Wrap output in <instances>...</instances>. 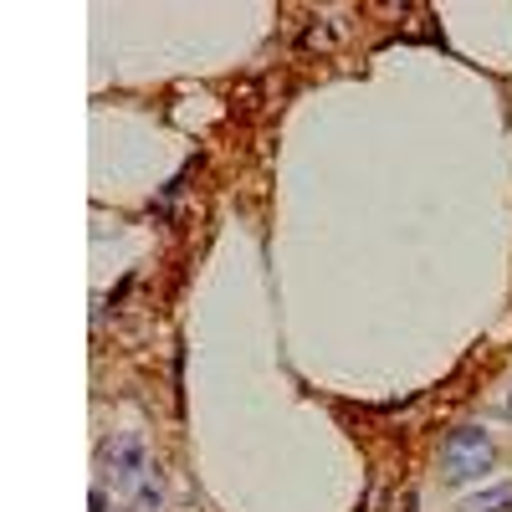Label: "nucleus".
I'll list each match as a JSON object with an SVG mask.
<instances>
[{
  "label": "nucleus",
  "mask_w": 512,
  "mask_h": 512,
  "mask_svg": "<svg viewBox=\"0 0 512 512\" xmlns=\"http://www.w3.org/2000/svg\"><path fill=\"white\" fill-rule=\"evenodd\" d=\"M108 477H113V492H123V497H134L139 492V482L154 472L149 466V456H144V441L139 436H118L108 451Z\"/></svg>",
  "instance_id": "nucleus-2"
},
{
  "label": "nucleus",
  "mask_w": 512,
  "mask_h": 512,
  "mask_svg": "<svg viewBox=\"0 0 512 512\" xmlns=\"http://www.w3.org/2000/svg\"><path fill=\"white\" fill-rule=\"evenodd\" d=\"M441 466H446V482H477L497 466V446L482 425H456L441 446Z\"/></svg>",
  "instance_id": "nucleus-1"
},
{
  "label": "nucleus",
  "mask_w": 512,
  "mask_h": 512,
  "mask_svg": "<svg viewBox=\"0 0 512 512\" xmlns=\"http://www.w3.org/2000/svg\"><path fill=\"white\" fill-rule=\"evenodd\" d=\"M461 512H512V487L502 482V487H487V492H477V497H466Z\"/></svg>",
  "instance_id": "nucleus-3"
},
{
  "label": "nucleus",
  "mask_w": 512,
  "mask_h": 512,
  "mask_svg": "<svg viewBox=\"0 0 512 512\" xmlns=\"http://www.w3.org/2000/svg\"><path fill=\"white\" fill-rule=\"evenodd\" d=\"M507 415H512V400H507Z\"/></svg>",
  "instance_id": "nucleus-4"
}]
</instances>
